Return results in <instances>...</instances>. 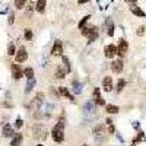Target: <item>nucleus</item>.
Returning a JSON list of instances; mask_svg holds the SVG:
<instances>
[{
    "label": "nucleus",
    "instance_id": "c756f323",
    "mask_svg": "<svg viewBox=\"0 0 146 146\" xmlns=\"http://www.w3.org/2000/svg\"><path fill=\"white\" fill-rule=\"evenodd\" d=\"M139 140H145V133L143 131H139V135H137V137L135 139V140H133V146H135Z\"/></svg>",
    "mask_w": 146,
    "mask_h": 146
},
{
    "label": "nucleus",
    "instance_id": "f8f14e48",
    "mask_svg": "<svg viewBox=\"0 0 146 146\" xmlns=\"http://www.w3.org/2000/svg\"><path fill=\"white\" fill-rule=\"evenodd\" d=\"M102 89L105 92H110L113 89V79H111V76H105L102 79Z\"/></svg>",
    "mask_w": 146,
    "mask_h": 146
},
{
    "label": "nucleus",
    "instance_id": "412c9836",
    "mask_svg": "<svg viewBox=\"0 0 146 146\" xmlns=\"http://www.w3.org/2000/svg\"><path fill=\"white\" fill-rule=\"evenodd\" d=\"M35 85H36V79H35V78L28 79V83H27V86H25V94H29V92L34 89Z\"/></svg>",
    "mask_w": 146,
    "mask_h": 146
},
{
    "label": "nucleus",
    "instance_id": "2f4dec72",
    "mask_svg": "<svg viewBox=\"0 0 146 146\" xmlns=\"http://www.w3.org/2000/svg\"><path fill=\"white\" fill-rule=\"evenodd\" d=\"M89 18H91V16H85V18H83V19H82V21H80V22H79V29H80V28H83V27H85V23H86V22H88V21H89Z\"/></svg>",
    "mask_w": 146,
    "mask_h": 146
},
{
    "label": "nucleus",
    "instance_id": "5701e85b",
    "mask_svg": "<svg viewBox=\"0 0 146 146\" xmlns=\"http://www.w3.org/2000/svg\"><path fill=\"white\" fill-rule=\"evenodd\" d=\"M23 76H25L27 79H32L35 75H34V69L32 67H25L23 69Z\"/></svg>",
    "mask_w": 146,
    "mask_h": 146
},
{
    "label": "nucleus",
    "instance_id": "c85d7f7f",
    "mask_svg": "<svg viewBox=\"0 0 146 146\" xmlns=\"http://www.w3.org/2000/svg\"><path fill=\"white\" fill-rule=\"evenodd\" d=\"M23 36H25V40L31 41V40H32V36H34V35H32V31H31L29 28H27V29H25V32H23Z\"/></svg>",
    "mask_w": 146,
    "mask_h": 146
},
{
    "label": "nucleus",
    "instance_id": "ddd939ff",
    "mask_svg": "<svg viewBox=\"0 0 146 146\" xmlns=\"http://www.w3.org/2000/svg\"><path fill=\"white\" fill-rule=\"evenodd\" d=\"M72 91L75 95H80L83 92V83H80L78 80H73L72 82Z\"/></svg>",
    "mask_w": 146,
    "mask_h": 146
},
{
    "label": "nucleus",
    "instance_id": "58836bf2",
    "mask_svg": "<svg viewBox=\"0 0 146 146\" xmlns=\"http://www.w3.org/2000/svg\"><path fill=\"white\" fill-rule=\"evenodd\" d=\"M83 146H88V145H83Z\"/></svg>",
    "mask_w": 146,
    "mask_h": 146
},
{
    "label": "nucleus",
    "instance_id": "aec40b11",
    "mask_svg": "<svg viewBox=\"0 0 146 146\" xmlns=\"http://www.w3.org/2000/svg\"><path fill=\"white\" fill-rule=\"evenodd\" d=\"M105 111H107L108 114H117V113L120 111V108H118L117 105H113V104H107V105H105Z\"/></svg>",
    "mask_w": 146,
    "mask_h": 146
},
{
    "label": "nucleus",
    "instance_id": "473e14b6",
    "mask_svg": "<svg viewBox=\"0 0 146 146\" xmlns=\"http://www.w3.org/2000/svg\"><path fill=\"white\" fill-rule=\"evenodd\" d=\"M13 22H15V15L10 13V15H9V19H7V23H9V25H12Z\"/></svg>",
    "mask_w": 146,
    "mask_h": 146
},
{
    "label": "nucleus",
    "instance_id": "c9c22d12",
    "mask_svg": "<svg viewBox=\"0 0 146 146\" xmlns=\"http://www.w3.org/2000/svg\"><path fill=\"white\" fill-rule=\"evenodd\" d=\"M89 2V0H78V3L79 5H83V3H88Z\"/></svg>",
    "mask_w": 146,
    "mask_h": 146
},
{
    "label": "nucleus",
    "instance_id": "4be33fe9",
    "mask_svg": "<svg viewBox=\"0 0 146 146\" xmlns=\"http://www.w3.org/2000/svg\"><path fill=\"white\" fill-rule=\"evenodd\" d=\"M66 75H67V72L58 66V67H57V70H56V78H57V79H64V78H66Z\"/></svg>",
    "mask_w": 146,
    "mask_h": 146
},
{
    "label": "nucleus",
    "instance_id": "a211bd4d",
    "mask_svg": "<svg viewBox=\"0 0 146 146\" xmlns=\"http://www.w3.org/2000/svg\"><path fill=\"white\" fill-rule=\"evenodd\" d=\"M58 94L62 95V96H66V98L70 100V101H75V96L69 92V89H67L66 86H60V88H58Z\"/></svg>",
    "mask_w": 146,
    "mask_h": 146
},
{
    "label": "nucleus",
    "instance_id": "a878e982",
    "mask_svg": "<svg viewBox=\"0 0 146 146\" xmlns=\"http://www.w3.org/2000/svg\"><path fill=\"white\" fill-rule=\"evenodd\" d=\"M7 54L9 56H15L16 54V47H15L13 42H9V45H7Z\"/></svg>",
    "mask_w": 146,
    "mask_h": 146
},
{
    "label": "nucleus",
    "instance_id": "39448f33",
    "mask_svg": "<svg viewBox=\"0 0 146 146\" xmlns=\"http://www.w3.org/2000/svg\"><path fill=\"white\" fill-rule=\"evenodd\" d=\"M27 58H28V53H27V50H25V47H21L19 50L16 51V54H15L16 63H23Z\"/></svg>",
    "mask_w": 146,
    "mask_h": 146
},
{
    "label": "nucleus",
    "instance_id": "0eeeda50",
    "mask_svg": "<svg viewBox=\"0 0 146 146\" xmlns=\"http://www.w3.org/2000/svg\"><path fill=\"white\" fill-rule=\"evenodd\" d=\"M104 54H105L107 58H113V57H115V56H117V47L113 45V44L105 45V48H104Z\"/></svg>",
    "mask_w": 146,
    "mask_h": 146
},
{
    "label": "nucleus",
    "instance_id": "20e7f679",
    "mask_svg": "<svg viewBox=\"0 0 146 146\" xmlns=\"http://www.w3.org/2000/svg\"><path fill=\"white\" fill-rule=\"evenodd\" d=\"M127 50H129L127 41H126L124 38H120V40H118V45H117V54H118L120 57H124L126 53H127Z\"/></svg>",
    "mask_w": 146,
    "mask_h": 146
},
{
    "label": "nucleus",
    "instance_id": "72a5a7b5",
    "mask_svg": "<svg viewBox=\"0 0 146 146\" xmlns=\"http://www.w3.org/2000/svg\"><path fill=\"white\" fill-rule=\"evenodd\" d=\"M145 29H146L145 27H140V28L137 29V35H143V34H145Z\"/></svg>",
    "mask_w": 146,
    "mask_h": 146
},
{
    "label": "nucleus",
    "instance_id": "e433bc0d",
    "mask_svg": "<svg viewBox=\"0 0 146 146\" xmlns=\"http://www.w3.org/2000/svg\"><path fill=\"white\" fill-rule=\"evenodd\" d=\"M136 2L137 0H127V3H130V5H136Z\"/></svg>",
    "mask_w": 146,
    "mask_h": 146
},
{
    "label": "nucleus",
    "instance_id": "f3484780",
    "mask_svg": "<svg viewBox=\"0 0 146 146\" xmlns=\"http://www.w3.org/2000/svg\"><path fill=\"white\" fill-rule=\"evenodd\" d=\"M130 10H131L133 15H136V16H139V18H145V16H146L145 12H143L139 6H136V5H130Z\"/></svg>",
    "mask_w": 146,
    "mask_h": 146
},
{
    "label": "nucleus",
    "instance_id": "f257e3e1",
    "mask_svg": "<svg viewBox=\"0 0 146 146\" xmlns=\"http://www.w3.org/2000/svg\"><path fill=\"white\" fill-rule=\"evenodd\" d=\"M51 137H53V140L56 143H62L64 140V123L63 121H58V123L53 127Z\"/></svg>",
    "mask_w": 146,
    "mask_h": 146
},
{
    "label": "nucleus",
    "instance_id": "2eb2a0df",
    "mask_svg": "<svg viewBox=\"0 0 146 146\" xmlns=\"http://www.w3.org/2000/svg\"><path fill=\"white\" fill-rule=\"evenodd\" d=\"M22 140H23V136L22 133H15L12 136V140H10V146H21L22 145Z\"/></svg>",
    "mask_w": 146,
    "mask_h": 146
},
{
    "label": "nucleus",
    "instance_id": "dca6fc26",
    "mask_svg": "<svg viewBox=\"0 0 146 146\" xmlns=\"http://www.w3.org/2000/svg\"><path fill=\"white\" fill-rule=\"evenodd\" d=\"M45 6H47V0H36L35 3V12H38V13H44L45 10Z\"/></svg>",
    "mask_w": 146,
    "mask_h": 146
},
{
    "label": "nucleus",
    "instance_id": "bb28decb",
    "mask_svg": "<svg viewBox=\"0 0 146 146\" xmlns=\"http://www.w3.org/2000/svg\"><path fill=\"white\" fill-rule=\"evenodd\" d=\"M42 102H44V94H42V92L36 94V96H35V104H36V105H41Z\"/></svg>",
    "mask_w": 146,
    "mask_h": 146
},
{
    "label": "nucleus",
    "instance_id": "cd10ccee",
    "mask_svg": "<svg viewBox=\"0 0 146 146\" xmlns=\"http://www.w3.org/2000/svg\"><path fill=\"white\" fill-rule=\"evenodd\" d=\"M124 86H126V80L124 79H120L118 83H117V92H121Z\"/></svg>",
    "mask_w": 146,
    "mask_h": 146
},
{
    "label": "nucleus",
    "instance_id": "f03ea898",
    "mask_svg": "<svg viewBox=\"0 0 146 146\" xmlns=\"http://www.w3.org/2000/svg\"><path fill=\"white\" fill-rule=\"evenodd\" d=\"M80 32H82L83 36H86L91 42L98 38V28L96 27H83V28H80Z\"/></svg>",
    "mask_w": 146,
    "mask_h": 146
},
{
    "label": "nucleus",
    "instance_id": "b1692460",
    "mask_svg": "<svg viewBox=\"0 0 146 146\" xmlns=\"http://www.w3.org/2000/svg\"><path fill=\"white\" fill-rule=\"evenodd\" d=\"M62 60H63V64H64V70H66L67 73H70V72H72V66H70L69 58H67L66 56H62Z\"/></svg>",
    "mask_w": 146,
    "mask_h": 146
},
{
    "label": "nucleus",
    "instance_id": "7c9ffc66",
    "mask_svg": "<svg viewBox=\"0 0 146 146\" xmlns=\"http://www.w3.org/2000/svg\"><path fill=\"white\" fill-rule=\"evenodd\" d=\"M22 126H23V121H22V118H21V117H18V118H16V121H15V127H16V129H21Z\"/></svg>",
    "mask_w": 146,
    "mask_h": 146
},
{
    "label": "nucleus",
    "instance_id": "f704fd0d",
    "mask_svg": "<svg viewBox=\"0 0 146 146\" xmlns=\"http://www.w3.org/2000/svg\"><path fill=\"white\" fill-rule=\"evenodd\" d=\"M133 127L137 130V129H139V121H135V123H133Z\"/></svg>",
    "mask_w": 146,
    "mask_h": 146
},
{
    "label": "nucleus",
    "instance_id": "4c0bfd02",
    "mask_svg": "<svg viewBox=\"0 0 146 146\" xmlns=\"http://www.w3.org/2000/svg\"><path fill=\"white\" fill-rule=\"evenodd\" d=\"M36 146H44V145H36Z\"/></svg>",
    "mask_w": 146,
    "mask_h": 146
},
{
    "label": "nucleus",
    "instance_id": "393cba45",
    "mask_svg": "<svg viewBox=\"0 0 146 146\" xmlns=\"http://www.w3.org/2000/svg\"><path fill=\"white\" fill-rule=\"evenodd\" d=\"M27 3H28V0H15V7L21 10L27 6Z\"/></svg>",
    "mask_w": 146,
    "mask_h": 146
},
{
    "label": "nucleus",
    "instance_id": "6e6552de",
    "mask_svg": "<svg viewBox=\"0 0 146 146\" xmlns=\"http://www.w3.org/2000/svg\"><path fill=\"white\" fill-rule=\"evenodd\" d=\"M94 137L95 140H98V142H102L105 139V131H104V126H96L94 129Z\"/></svg>",
    "mask_w": 146,
    "mask_h": 146
},
{
    "label": "nucleus",
    "instance_id": "7ed1b4c3",
    "mask_svg": "<svg viewBox=\"0 0 146 146\" xmlns=\"http://www.w3.org/2000/svg\"><path fill=\"white\" fill-rule=\"evenodd\" d=\"M96 114V105L94 102H86L83 105V115L85 117H94Z\"/></svg>",
    "mask_w": 146,
    "mask_h": 146
},
{
    "label": "nucleus",
    "instance_id": "6ab92c4d",
    "mask_svg": "<svg viewBox=\"0 0 146 146\" xmlns=\"http://www.w3.org/2000/svg\"><path fill=\"white\" fill-rule=\"evenodd\" d=\"M105 25H107V35L108 36H113L114 35V23H113V21L111 19H107Z\"/></svg>",
    "mask_w": 146,
    "mask_h": 146
},
{
    "label": "nucleus",
    "instance_id": "9d476101",
    "mask_svg": "<svg viewBox=\"0 0 146 146\" xmlns=\"http://www.w3.org/2000/svg\"><path fill=\"white\" fill-rule=\"evenodd\" d=\"M92 95H94V104H96V105H105V101H104V98L100 94V88H95Z\"/></svg>",
    "mask_w": 146,
    "mask_h": 146
},
{
    "label": "nucleus",
    "instance_id": "9b49d317",
    "mask_svg": "<svg viewBox=\"0 0 146 146\" xmlns=\"http://www.w3.org/2000/svg\"><path fill=\"white\" fill-rule=\"evenodd\" d=\"M2 135H3L5 137H12V136L15 135V133H13V126H12L10 123H5V124H3Z\"/></svg>",
    "mask_w": 146,
    "mask_h": 146
},
{
    "label": "nucleus",
    "instance_id": "1a4fd4ad",
    "mask_svg": "<svg viewBox=\"0 0 146 146\" xmlns=\"http://www.w3.org/2000/svg\"><path fill=\"white\" fill-rule=\"evenodd\" d=\"M12 76L15 80H19L21 78H23V69L19 64H12Z\"/></svg>",
    "mask_w": 146,
    "mask_h": 146
},
{
    "label": "nucleus",
    "instance_id": "4468645a",
    "mask_svg": "<svg viewBox=\"0 0 146 146\" xmlns=\"http://www.w3.org/2000/svg\"><path fill=\"white\" fill-rule=\"evenodd\" d=\"M123 60H114V62L111 63V70L114 73H121L123 72Z\"/></svg>",
    "mask_w": 146,
    "mask_h": 146
},
{
    "label": "nucleus",
    "instance_id": "423d86ee",
    "mask_svg": "<svg viewBox=\"0 0 146 146\" xmlns=\"http://www.w3.org/2000/svg\"><path fill=\"white\" fill-rule=\"evenodd\" d=\"M51 54L53 56H60V57L63 56V44H62V41H60V40H56L54 41V45L51 48Z\"/></svg>",
    "mask_w": 146,
    "mask_h": 146
}]
</instances>
